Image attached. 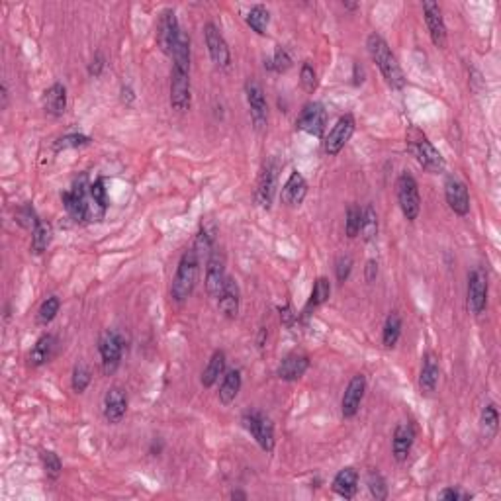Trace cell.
<instances>
[{"mask_svg": "<svg viewBox=\"0 0 501 501\" xmlns=\"http://www.w3.org/2000/svg\"><path fill=\"white\" fill-rule=\"evenodd\" d=\"M445 198H447L448 208L456 216H468L470 213V194L462 181L456 176H448L445 181Z\"/></svg>", "mask_w": 501, "mask_h": 501, "instance_id": "obj_18", "label": "cell"}, {"mask_svg": "<svg viewBox=\"0 0 501 501\" xmlns=\"http://www.w3.org/2000/svg\"><path fill=\"white\" fill-rule=\"evenodd\" d=\"M51 237H54L51 226L47 221L39 220L38 226L31 229V253L41 255L44 250H47V247L51 243Z\"/></svg>", "mask_w": 501, "mask_h": 501, "instance_id": "obj_33", "label": "cell"}, {"mask_svg": "<svg viewBox=\"0 0 501 501\" xmlns=\"http://www.w3.org/2000/svg\"><path fill=\"white\" fill-rule=\"evenodd\" d=\"M415 442V427L410 421H403L400 425L395 427L394 439H392V455L398 462L402 464L408 460L411 448Z\"/></svg>", "mask_w": 501, "mask_h": 501, "instance_id": "obj_22", "label": "cell"}, {"mask_svg": "<svg viewBox=\"0 0 501 501\" xmlns=\"http://www.w3.org/2000/svg\"><path fill=\"white\" fill-rule=\"evenodd\" d=\"M192 249L196 250L200 260H202L204 257L206 258L210 257V253L216 249V229L208 228V226H202V228H200V231H198L196 239H194Z\"/></svg>", "mask_w": 501, "mask_h": 501, "instance_id": "obj_34", "label": "cell"}, {"mask_svg": "<svg viewBox=\"0 0 501 501\" xmlns=\"http://www.w3.org/2000/svg\"><path fill=\"white\" fill-rule=\"evenodd\" d=\"M8 106V88L6 84L2 83V110Z\"/></svg>", "mask_w": 501, "mask_h": 501, "instance_id": "obj_54", "label": "cell"}, {"mask_svg": "<svg viewBox=\"0 0 501 501\" xmlns=\"http://www.w3.org/2000/svg\"><path fill=\"white\" fill-rule=\"evenodd\" d=\"M400 335H402V318L400 313L392 312L386 318L384 323V331H382V343L386 349H394L395 343L400 341Z\"/></svg>", "mask_w": 501, "mask_h": 501, "instance_id": "obj_35", "label": "cell"}, {"mask_svg": "<svg viewBox=\"0 0 501 501\" xmlns=\"http://www.w3.org/2000/svg\"><path fill=\"white\" fill-rule=\"evenodd\" d=\"M198 270H200V257H198L196 250H184L183 257L178 260V266H176L173 284H171V298L176 304H183L192 296V292L196 288Z\"/></svg>", "mask_w": 501, "mask_h": 501, "instance_id": "obj_3", "label": "cell"}, {"mask_svg": "<svg viewBox=\"0 0 501 501\" xmlns=\"http://www.w3.org/2000/svg\"><path fill=\"white\" fill-rule=\"evenodd\" d=\"M128 413V394L122 386H112L104 395V419L110 425L122 423Z\"/></svg>", "mask_w": 501, "mask_h": 501, "instance_id": "obj_19", "label": "cell"}, {"mask_svg": "<svg viewBox=\"0 0 501 501\" xmlns=\"http://www.w3.org/2000/svg\"><path fill=\"white\" fill-rule=\"evenodd\" d=\"M241 423L253 435V439L257 440L258 447L265 452H273L276 439H274V423L270 418H266L260 411H247L241 418Z\"/></svg>", "mask_w": 501, "mask_h": 501, "instance_id": "obj_8", "label": "cell"}, {"mask_svg": "<svg viewBox=\"0 0 501 501\" xmlns=\"http://www.w3.org/2000/svg\"><path fill=\"white\" fill-rule=\"evenodd\" d=\"M104 67H106V59H104V57H102V55L98 54V55H96V57H94V59H92L91 65H88V75L96 79V76L102 75V71H104Z\"/></svg>", "mask_w": 501, "mask_h": 501, "instance_id": "obj_50", "label": "cell"}, {"mask_svg": "<svg viewBox=\"0 0 501 501\" xmlns=\"http://www.w3.org/2000/svg\"><path fill=\"white\" fill-rule=\"evenodd\" d=\"M276 178H278V167L274 161H268L263 168V173L258 176L257 190H255V200L258 206L263 208H270L273 206L274 192H276Z\"/></svg>", "mask_w": 501, "mask_h": 501, "instance_id": "obj_20", "label": "cell"}, {"mask_svg": "<svg viewBox=\"0 0 501 501\" xmlns=\"http://www.w3.org/2000/svg\"><path fill=\"white\" fill-rule=\"evenodd\" d=\"M310 368V357L302 353H292L288 357L282 358V363L276 368V376L284 382H296Z\"/></svg>", "mask_w": 501, "mask_h": 501, "instance_id": "obj_24", "label": "cell"}, {"mask_svg": "<svg viewBox=\"0 0 501 501\" xmlns=\"http://www.w3.org/2000/svg\"><path fill=\"white\" fill-rule=\"evenodd\" d=\"M245 22H247V26H249L255 34L266 36V28H268V24H270V12H268V8L263 6V4H255V6L247 12V16H245Z\"/></svg>", "mask_w": 501, "mask_h": 501, "instance_id": "obj_32", "label": "cell"}, {"mask_svg": "<svg viewBox=\"0 0 501 501\" xmlns=\"http://www.w3.org/2000/svg\"><path fill=\"white\" fill-rule=\"evenodd\" d=\"M439 500H445V501H464V500H472L470 494H464V492H460V490H456V487H447V490H442L439 494Z\"/></svg>", "mask_w": 501, "mask_h": 501, "instance_id": "obj_49", "label": "cell"}, {"mask_svg": "<svg viewBox=\"0 0 501 501\" xmlns=\"http://www.w3.org/2000/svg\"><path fill=\"white\" fill-rule=\"evenodd\" d=\"M226 363H228V358H226V353L221 349L213 350L212 358L208 360V366L204 368V373H202V378H200V382H202V386L204 388H212L218 384V380L226 374Z\"/></svg>", "mask_w": 501, "mask_h": 501, "instance_id": "obj_29", "label": "cell"}, {"mask_svg": "<svg viewBox=\"0 0 501 501\" xmlns=\"http://www.w3.org/2000/svg\"><path fill=\"white\" fill-rule=\"evenodd\" d=\"M366 49L373 57V61L376 63V67L380 69L382 76L386 79V83L395 91H402L405 83H408V79L403 75V69L400 67V63L395 59V55L392 54L386 39L374 31L366 39Z\"/></svg>", "mask_w": 501, "mask_h": 501, "instance_id": "obj_2", "label": "cell"}, {"mask_svg": "<svg viewBox=\"0 0 501 501\" xmlns=\"http://www.w3.org/2000/svg\"><path fill=\"white\" fill-rule=\"evenodd\" d=\"M398 204L402 210L403 218L408 221H415L421 212V196H419V184L410 173H402L395 183Z\"/></svg>", "mask_w": 501, "mask_h": 501, "instance_id": "obj_6", "label": "cell"}, {"mask_svg": "<svg viewBox=\"0 0 501 501\" xmlns=\"http://www.w3.org/2000/svg\"><path fill=\"white\" fill-rule=\"evenodd\" d=\"M91 368L86 365H76L75 370H73V376H71V386H73L76 394H83L84 390L88 388V384H91Z\"/></svg>", "mask_w": 501, "mask_h": 501, "instance_id": "obj_44", "label": "cell"}, {"mask_svg": "<svg viewBox=\"0 0 501 501\" xmlns=\"http://www.w3.org/2000/svg\"><path fill=\"white\" fill-rule=\"evenodd\" d=\"M440 380V365L439 358L435 353H427L423 357V366H421V374H419V390L421 394L431 395L437 392Z\"/></svg>", "mask_w": 501, "mask_h": 501, "instance_id": "obj_25", "label": "cell"}, {"mask_svg": "<svg viewBox=\"0 0 501 501\" xmlns=\"http://www.w3.org/2000/svg\"><path fill=\"white\" fill-rule=\"evenodd\" d=\"M329 298H331V282H329V278H325V276H319L318 280H315V284H313L310 302L305 305V313L312 312V310H315L319 305H323Z\"/></svg>", "mask_w": 501, "mask_h": 501, "instance_id": "obj_36", "label": "cell"}, {"mask_svg": "<svg viewBox=\"0 0 501 501\" xmlns=\"http://www.w3.org/2000/svg\"><path fill=\"white\" fill-rule=\"evenodd\" d=\"M265 337H266V329L265 327H260V335H258V347H260V349L265 347Z\"/></svg>", "mask_w": 501, "mask_h": 501, "instance_id": "obj_55", "label": "cell"}, {"mask_svg": "<svg viewBox=\"0 0 501 501\" xmlns=\"http://www.w3.org/2000/svg\"><path fill=\"white\" fill-rule=\"evenodd\" d=\"M245 96H247V104L250 108V120L255 123V128L260 131V129L266 128V122H268V104H266V96L263 86L255 81V79H249L245 83Z\"/></svg>", "mask_w": 501, "mask_h": 501, "instance_id": "obj_15", "label": "cell"}, {"mask_svg": "<svg viewBox=\"0 0 501 501\" xmlns=\"http://www.w3.org/2000/svg\"><path fill=\"white\" fill-rule=\"evenodd\" d=\"M44 108L49 116L59 118L65 114L67 110V88L61 83L51 84L46 92H44Z\"/></svg>", "mask_w": 501, "mask_h": 501, "instance_id": "obj_27", "label": "cell"}, {"mask_svg": "<svg viewBox=\"0 0 501 501\" xmlns=\"http://www.w3.org/2000/svg\"><path fill=\"white\" fill-rule=\"evenodd\" d=\"M296 128L313 137H321L327 128V110L319 102H308L296 118Z\"/></svg>", "mask_w": 501, "mask_h": 501, "instance_id": "obj_14", "label": "cell"}, {"mask_svg": "<svg viewBox=\"0 0 501 501\" xmlns=\"http://www.w3.org/2000/svg\"><path fill=\"white\" fill-rule=\"evenodd\" d=\"M300 84L305 92H313L318 88V73L310 61H305L300 71Z\"/></svg>", "mask_w": 501, "mask_h": 501, "instance_id": "obj_46", "label": "cell"}, {"mask_svg": "<svg viewBox=\"0 0 501 501\" xmlns=\"http://www.w3.org/2000/svg\"><path fill=\"white\" fill-rule=\"evenodd\" d=\"M181 38H183V31L178 26L176 12L173 8H165L161 12L159 24H157V46L167 57H173Z\"/></svg>", "mask_w": 501, "mask_h": 501, "instance_id": "obj_7", "label": "cell"}, {"mask_svg": "<svg viewBox=\"0 0 501 501\" xmlns=\"http://www.w3.org/2000/svg\"><path fill=\"white\" fill-rule=\"evenodd\" d=\"M360 221H363V210L360 206L350 204L347 210V220H345V231L349 239H355L360 233Z\"/></svg>", "mask_w": 501, "mask_h": 501, "instance_id": "obj_40", "label": "cell"}, {"mask_svg": "<svg viewBox=\"0 0 501 501\" xmlns=\"http://www.w3.org/2000/svg\"><path fill=\"white\" fill-rule=\"evenodd\" d=\"M239 308H241V290H239L236 278L228 276L223 290L218 296V310H220V313H223V318L236 319L239 315Z\"/></svg>", "mask_w": 501, "mask_h": 501, "instance_id": "obj_21", "label": "cell"}, {"mask_svg": "<svg viewBox=\"0 0 501 501\" xmlns=\"http://www.w3.org/2000/svg\"><path fill=\"white\" fill-rule=\"evenodd\" d=\"M378 276V260L376 258H370L365 266V278L366 282H374Z\"/></svg>", "mask_w": 501, "mask_h": 501, "instance_id": "obj_51", "label": "cell"}, {"mask_svg": "<svg viewBox=\"0 0 501 501\" xmlns=\"http://www.w3.org/2000/svg\"><path fill=\"white\" fill-rule=\"evenodd\" d=\"M173 71H171V106L176 112H186L192 104L190 91V39L186 34L176 46L173 54Z\"/></svg>", "mask_w": 501, "mask_h": 501, "instance_id": "obj_1", "label": "cell"}, {"mask_svg": "<svg viewBox=\"0 0 501 501\" xmlns=\"http://www.w3.org/2000/svg\"><path fill=\"white\" fill-rule=\"evenodd\" d=\"M91 137L83 136V133H69V136L59 137L55 141L54 149L55 151H65V149H76V147H84V145H91Z\"/></svg>", "mask_w": 501, "mask_h": 501, "instance_id": "obj_42", "label": "cell"}, {"mask_svg": "<svg viewBox=\"0 0 501 501\" xmlns=\"http://www.w3.org/2000/svg\"><path fill=\"white\" fill-rule=\"evenodd\" d=\"M54 349H55V337L54 335H41L38 341H36V345H34V349L30 350V355H28V365L31 366V368H38V366L46 365L49 358L54 357Z\"/></svg>", "mask_w": 501, "mask_h": 501, "instance_id": "obj_30", "label": "cell"}, {"mask_svg": "<svg viewBox=\"0 0 501 501\" xmlns=\"http://www.w3.org/2000/svg\"><path fill=\"white\" fill-rule=\"evenodd\" d=\"M136 100V92H133V88L129 86V84H126V86H122V102L123 104H131Z\"/></svg>", "mask_w": 501, "mask_h": 501, "instance_id": "obj_53", "label": "cell"}, {"mask_svg": "<svg viewBox=\"0 0 501 501\" xmlns=\"http://www.w3.org/2000/svg\"><path fill=\"white\" fill-rule=\"evenodd\" d=\"M59 310H61V300L57 296H49L47 300H44L38 310L39 325H49V323L57 318Z\"/></svg>", "mask_w": 501, "mask_h": 501, "instance_id": "obj_38", "label": "cell"}, {"mask_svg": "<svg viewBox=\"0 0 501 501\" xmlns=\"http://www.w3.org/2000/svg\"><path fill=\"white\" fill-rule=\"evenodd\" d=\"M204 39L206 47H208V54L212 57V61L216 67L228 69L231 65V51L223 34L220 31V28L216 24L208 22L204 26Z\"/></svg>", "mask_w": 501, "mask_h": 501, "instance_id": "obj_13", "label": "cell"}, {"mask_svg": "<svg viewBox=\"0 0 501 501\" xmlns=\"http://www.w3.org/2000/svg\"><path fill=\"white\" fill-rule=\"evenodd\" d=\"M265 67L268 71H276V73H286L290 67H292V55L286 47L278 46L276 51H274L273 59L265 61Z\"/></svg>", "mask_w": 501, "mask_h": 501, "instance_id": "obj_39", "label": "cell"}, {"mask_svg": "<svg viewBox=\"0 0 501 501\" xmlns=\"http://www.w3.org/2000/svg\"><path fill=\"white\" fill-rule=\"evenodd\" d=\"M497 429H500V411L494 403H487L480 418V433L486 439V442H490L497 435Z\"/></svg>", "mask_w": 501, "mask_h": 501, "instance_id": "obj_31", "label": "cell"}, {"mask_svg": "<svg viewBox=\"0 0 501 501\" xmlns=\"http://www.w3.org/2000/svg\"><path fill=\"white\" fill-rule=\"evenodd\" d=\"M241 386H243L241 370H237V368H231V370H228V373L223 374L220 392H218L220 402L223 403V405H231V403L237 400L239 392H241Z\"/></svg>", "mask_w": 501, "mask_h": 501, "instance_id": "obj_28", "label": "cell"}, {"mask_svg": "<svg viewBox=\"0 0 501 501\" xmlns=\"http://www.w3.org/2000/svg\"><path fill=\"white\" fill-rule=\"evenodd\" d=\"M423 16H425L427 30H429V36L433 39L435 47L445 49L448 36L447 24H445V18H442V8L435 0H425L423 2Z\"/></svg>", "mask_w": 501, "mask_h": 501, "instance_id": "obj_16", "label": "cell"}, {"mask_svg": "<svg viewBox=\"0 0 501 501\" xmlns=\"http://www.w3.org/2000/svg\"><path fill=\"white\" fill-rule=\"evenodd\" d=\"M353 266H355V263H353V257H350V255H341V257L337 258V263H335V274H337V280L339 282L349 280L350 273H353Z\"/></svg>", "mask_w": 501, "mask_h": 501, "instance_id": "obj_48", "label": "cell"}, {"mask_svg": "<svg viewBox=\"0 0 501 501\" xmlns=\"http://www.w3.org/2000/svg\"><path fill=\"white\" fill-rule=\"evenodd\" d=\"M358 236L365 239L366 243H370L378 236V213L374 210V206H366L363 210V221H360V233Z\"/></svg>", "mask_w": 501, "mask_h": 501, "instance_id": "obj_37", "label": "cell"}, {"mask_svg": "<svg viewBox=\"0 0 501 501\" xmlns=\"http://www.w3.org/2000/svg\"><path fill=\"white\" fill-rule=\"evenodd\" d=\"M41 464H44V470H46L47 478L57 480L59 476H61V472H63L61 458L55 455L54 450H44V452H41Z\"/></svg>", "mask_w": 501, "mask_h": 501, "instance_id": "obj_43", "label": "cell"}, {"mask_svg": "<svg viewBox=\"0 0 501 501\" xmlns=\"http://www.w3.org/2000/svg\"><path fill=\"white\" fill-rule=\"evenodd\" d=\"M231 500H247V494L245 492H231V495H229Z\"/></svg>", "mask_w": 501, "mask_h": 501, "instance_id": "obj_56", "label": "cell"}, {"mask_svg": "<svg viewBox=\"0 0 501 501\" xmlns=\"http://www.w3.org/2000/svg\"><path fill=\"white\" fill-rule=\"evenodd\" d=\"M408 145H410V151L415 155V159H418V163L421 165L423 171L433 173V175H439V173L445 171V167H447L445 157L427 139L425 133H421L419 129H411V133L408 136Z\"/></svg>", "mask_w": 501, "mask_h": 501, "instance_id": "obj_5", "label": "cell"}, {"mask_svg": "<svg viewBox=\"0 0 501 501\" xmlns=\"http://www.w3.org/2000/svg\"><path fill=\"white\" fill-rule=\"evenodd\" d=\"M487 290H490V282H487L486 268L476 266L468 273V292H466V304L474 315H482L487 308Z\"/></svg>", "mask_w": 501, "mask_h": 501, "instance_id": "obj_9", "label": "cell"}, {"mask_svg": "<svg viewBox=\"0 0 501 501\" xmlns=\"http://www.w3.org/2000/svg\"><path fill=\"white\" fill-rule=\"evenodd\" d=\"M91 200L94 202L96 208H100V210H104V212H106L108 194H106V186H104V178H96V181L91 184Z\"/></svg>", "mask_w": 501, "mask_h": 501, "instance_id": "obj_47", "label": "cell"}, {"mask_svg": "<svg viewBox=\"0 0 501 501\" xmlns=\"http://www.w3.org/2000/svg\"><path fill=\"white\" fill-rule=\"evenodd\" d=\"M357 129V122H355V116L353 114H345L341 116L337 123L333 126V129L329 131V136L325 137L323 141V151L329 155V157H335L345 149V145L349 143V139L355 133Z\"/></svg>", "mask_w": 501, "mask_h": 501, "instance_id": "obj_12", "label": "cell"}, {"mask_svg": "<svg viewBox=\"0 0 501 501\" xmlns=\"http://www.w3.org/2000/svg\"><path fill=\"white\" fill-rule=\"evenodd\" d=\"M226 280H228V274H226V255L216 247L210 253V257L206 258V292H208V296L218 300Z\"/></svg>", "mask_w": 501, "mask_h": 501, "instance_id": "obj_11", "label": "cell"}, {"mask_svg": "<svg viewBox=\"0 0 501 501\" xmlns=\"http://www.w3.org/2000/svg\"><path fill=\"white\" fill-rule=\"evenodd\" d=\"M63 206L67 213L75 221L86 223V221H96V212L91 200V184L86 183V176L76 181L67 192H63Z\"/></svg>", "mask_w": 501, "mask_h": 501, "instance_id": "obj_4", "label": "cell"}, {"mask_svg": "<svg viewBox=\"0 0 501 501\" xmlns=\"http://www.w3.org/2000/svg\"><path fill=\"white\" fill-rule=\"evenodd\" d=\"M333 492L337 495H341L345 500H353L357 495L358 487V472L353 466H347L343 470L337 472V476L333 478Z\"/></svg>", "mask_w": 501, "mask_h": 501, "instance_id": "obj_26", "label": "cell"}, {"mask_svg": "<svg viewBox=\"0 0 501 501\" xmlns=\"http://www.w3.org/2000/svg\"><path fill=\"white\" fill-rule=\"evenodd\" d=\"M366 484H368V492H370V495H373L374 500L378 501H384L388 497V486H386V480H384V476L380 474V472L373 470L370 474H368V478H366Z\"/></svg>", "mask_w": 501, "mask_h": 501, "instance_id": "obj_41", "label": "cell"}, {"mask_svg": "<svg viewBox=\"0 0 501 501\" xmlns=\"http://www.w3.org/2000/svg\"><path fill=\"white\" fill-rule=\"evenodd\" d=\"M98 353L102 358V373L106 376L118 370V366L122 363L123 355V339L122 335L118 331H106V333L100 337L98 341Z\"/></svg>", "mask_w": 501, "mask_h": 501, "instance_id": "obj_10", "label": "cell"}, {"mask_svg": "<svg viewBox=\"0 0 501 501\" xmlns=\"http://www.w3.org/2000/svg\"><path fill=\"white\" fill-rule=\"evenodd\" d=\"M366 392V376L365 374H355L350 378L349 386L345 390L341 400V413L345 419H353L360 410V403L365 400Z\"/></svg>", "mask_w": 501, "mask_h": 501, "instance_id": "obj_17", "label": "cell"}, {"mask_svg": "<svg viewBox=\"0 0 501 501\" xmlns=\"http://www.w3.org/2000/svg\"><path fill=\"white\" fill-rule=\"evenodd\" d=\"M305 194H308V183H305L304 175L298 173V171H292L288 181L282 186V204L288 206V208H298V206H302V202L305 200Z\"/></svg>", "mask_w": 501, "mask_h": 501, "instance_id": "obj_23", "label": "cell"}, {"mask_svg": "<svg viewBox=\"0 0 501 501\" xmlns=\"http://www.w3.org/2000/svg\"><path fill=\"white\" fill-rule=\"evenodd\" d=\"M343 6L349 8V10H357L358 4H353V2H343Z\"/></svg>", "mask_w": 501, "mask_h": 501, "instance_id": "obj_57", "label": "cell"}, {"mask_svg": "<svg viewBox=\"0 0 501 501\" xmlns=\"http://www.w3.org/2000/svg\"><path fill=\"white\" fill-rule=\"evenodd\" d=\"M278 312H280L282 323H286V325H292V323L296 321V313L292 312V308H290L288 304H286V305H278Z\"/></svg>", "mask_w": 501, "mask_h": 501, "instance_id": "obj_52", "label": "cell"}, {"mask_svg": "<svg viewBox=\"0 0 501 501\" xmlns=\"http://www.w3.org/2000/svg\"><path fill=\"white\" fill-rule=\"evenodd\" d=\"M16 221H18L24 229H30L31 231V229L39 223V216L36 213V210H34V206L24 204L22 208H18V212H16Z\"/></svg>", "mask_w": 501, "mask_h": 501, "instance_id": "obj_45", "label": "cell"}]
</instances>
